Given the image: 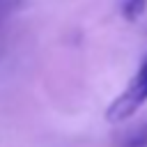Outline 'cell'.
<instances>
[{"label": "cell", "mask_w": 147, "mask_h": 147, "mask_svg": "<svg viewBox=\"0 0 147 147\" xmlns=\"http://www.w3.org/2000/svg\"><path fill=\"white\" fill-rule=\"evenodd\" d=\"M14 5H16V0H0V25H2V21L11 14Z\"/></svg>", "instance_id": "cell-3"}, {"label": "cell", "mask_w": 147, "mask_h": 147, "mask_svg": "<svg viewBox=\"0 0 147 147\" xmlns=\"http://www.w3.org/2000/svg\"><path fill=\"white\" fill-rule=\"evenodd\" d=\"M145 11H147V0H119V14L129 23L142 18Z\"/></svg>", "instance_id": "cell-2"}, {"label": "cell", "mask_w": 147, "mask_h": 147, "mask_svg": "<svg viewBox=\"0 0 147 147\" xmlns=\"http://www.w3.org/2000/svg\"><path fill=\"white\" fill-rule=\"evenodd\" d=\"M145 103H147V55L142 57L138 71L133 74V78L129 80L124 92H119L115 96V101L108 106L106 119L108 122H124Z\"/></svg>", "instance_id": "cell-1"}, {"label": "cell", "mask_w": 147, "mask_h": 147, "mask_svg": "<svg viewBox=\"0 0 147 147\" xmlns=\"http://www.w3.org/2000/svg\"><path fill=\"white\" fill-rule=\"evenodd\" d=\"M131 145H133V147H136V145H147V126L140 129V136H136V138L131 140Z\"/></svg>", "instance_id": "cell-4"}]
</instances>
